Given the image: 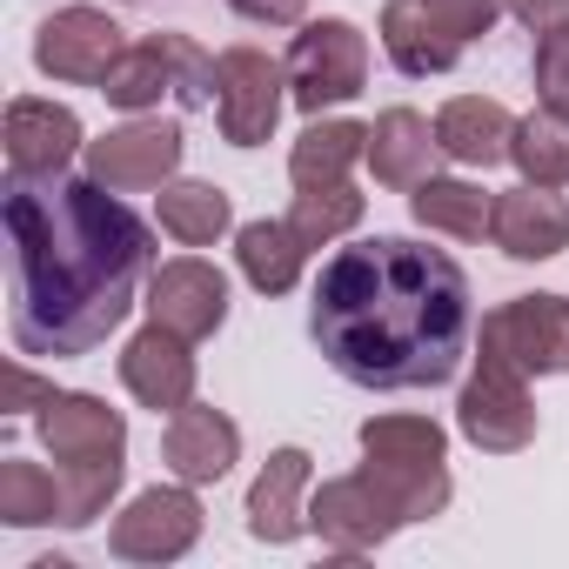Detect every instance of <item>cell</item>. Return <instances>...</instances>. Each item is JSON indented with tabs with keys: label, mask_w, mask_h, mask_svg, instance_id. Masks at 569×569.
Here are the masks:
<instances>
[{
	"label": "cell",
	"mask_w": 569,
	"mask_h": 569,
	"mask_svg": "<svg viewBox=\"0 0 569 569\" xmlns=\"http://www.w3.org/2000/svg\"><path fill=\"white\" fill-rule=\"evenodd\" d=\"M194 542H201V496H194V482L141 489L108 529V549L121 562H181Z\"/></svg>",
	"instance_id": "9c48e42d"
},
{
	"label": "cell",
	"mask_w": 569,
	"mask_h": 569,
	"mask_svg": "<svg viewBox=\"0 0 569 569\" xmlns=\"http://www.w3.org/2000/svg\"><path fill=\"white\" fill-rule=\"evenodd\" d=\"M436 141H442V154L462 161V168H496V161H509V148H516V114H509L502 101L456 94V101L436 114Z\"/></svg>",
	"instance_id": "ffe728a7"
},
{
	"label": "cell",
	"mask_w": 569,
	"mask_h": 569,
	"mask_svg": "<svg viewBox=\"0 0 569 569\" xmlns=\"http://www.w3.org/2000/svg\"><path fill=\"white\" fill-rule=\"evenodd\" d=\"M228 8H234L241 21H254V28H302L309 0H228Z\"/></svg>",
	"instance_id": "1f68e13d"
},
{
	"label": "cell",
	"mask_w": 569,
	"mask_h": 569,
	"mask_svg": "<svg viewBox=\"0 0 569 569\" xmlns=\"http://www.w3.org/2000/svg\"><path fill=\"white\" fill-rule=\"evenodd\" d=\"M48 396H54V389H48L41 376H28L21 362L8 369V416H21V409H48Z\"/></svg>",
	"instance_id": "836d02e7"
},
{
	"label": "cell",
	"mask_w": 569,
	"mask_h": 569,
	"mask_svg": "<svg viewBox=\"0 0 569 569\" xmlns=\"http://www.w3.org/2000/svg\"><path fill=\"white\" fill-rule=\"evenodd\" d=\"M154 274L148 221L94 174H8V336L21 356H94Z\"/></svg>",
	"instance_id": "6da1fadb"
},
{
	"label": "cell",
	"mask_w": 569,
	"mask_h": 569,
	"mask_svg": "<svg viewBox=\"0 0 569 569\" xmlns=\"http://www.w3.org/2000/svg\"><path fill=\"white\" fill-rule=\"evenodd\" d=\"M362 208H369V201H362L349 181L302 188V194H296V208H289V228H296V234L309 241V254H316V248H329L336 234H349V228L362 221Z\"/></svg>",
	"instance_id": "f1b7e54d"
},
{
	"label": "cell",
	"mask_w": 569,
	"mask_h": 569,
	"mask_svg": "<svg viewBox=\"0 0 569 569\" xmlns=\"http://www.w3.org/2000/svg\"><path fill=\"white\" fill-rule=\"evenodd\" d=\"M0 522H14V529H48V522H61V529H68L61 469L21 462V456L0 462Z\"/></svg>",
	"instance_id": "484cf974"
},
{
	"label": "cell",
	"mask_w": 569,
	"mask_h": 569,
	"mask_svg": "<svg viewBox=\"0 0 569 569\" xmlns=\"http://www.w3.org/2000/svg\"><path fill=\"white\" fill-rule=\"evenodd\" d=\"M161 462H168V476L174 482H221L234 462H241V429L221 416V409H201V402H188V409H174L168 416V436H161Z\"/></svg>",
	"instance_id": "ac0fdd59"
},
{
	"label": "cell",
	"mask_w": 569,
	"mask_h": 569,
	"mask_svg": "<svg viewBox=\"0 0 569 569\" xmlns=\"http://www.w3.org/2000/svg\"><path fill=\"white\" fill-rule=\"evenodd\" d=\"M409 214H416V228H429V234L482 241V234H489V214H496V201H489L476 181L429 174V181H416V188H409Z\"/></svg>",
	"instance_id": "d4e9b609"
},
{
	"label": "cell",
	"mask_w": 569,
	"mask_h": 569,
	"mask_svg": "<svg viewBox=\"0 0 569 569\" xmlns=\"http://www.w3.org/2000/svg\"><path fill=\"white\" fill-rule=\"evenodd\" d=\"M382 48L402 74H449L462 61V41L429 14V0H389L382 8Z\"/></svg>",
	"instance_id": "7402d4cb"
},
{
	"label": "cell",
	"mask_w": 569,
	"mask_h": 569,
	"mask_svg": "<svg viewBox=\"0 0 569 569\" xmlns=\"http://www.w3.org/2000/svg\"><path fill=\"white\" fill-rule=\"evenodd\" d=\"M41 442L54 462L68 469H108V462H128V422L121 409H108L101 396H81V389H54L48 409H41Z\"/></svg>",
	"instance_id": "4fadbf2b"
},
{
	"label": "cell",
	"mask_w": 569,
	"mask_h": 569,
	"mask_svg": "<svg viewBox=\"0 0 569 569\" xmlns=\"http://www.w3.org/2000/svg\"><path fill=\"white\" fill-rule=\"evenodd\" d=\"M188 349H194V342L174 336V329H161V322H148L141 336H128V349H121V382H128V396H134L141 409H154V416L188 409V402H194V356H188Z\"/></svg>",
	"instance_id": "2e32d148"
},
{
	"label": "cell",
	"mask_w": 569,
	"mask_h": 569,
	"mask_svg": "<svg viewBox=\"0 0 569 569\" xmlns=\"http://www.w3.org/2000/svg\"><path fill=\"white\" fill-rule=\"evenodd\" d=\"M101 94L128 114L161 108V94H174L181 108L214 101V61L188 41V34H154V41H128V54L108 68Z\"/></svg>",
	"instance_id": "277c9868"
},
{
	"label": "cell",
	"mask_w": 569,
	"mask_h": 569,
	"mask_svg": "<svg viewBox=\"0 0 569 569\" xmlns=\"http://www.w3.org/2000/svg\"><path fill=\"white\" fill-rule=\"evenodd\" d=\"M509 161H516L522 181H536V188H569V114L542 108V114L516 121V148H509Z\"/></svg>",
	"instance_id": "83f0119b"
},
{
	"label": "cell",
	"mask_w": 569,
	"mask_h": 569,
	"mask_svg": "<svg viewBox=\"0 0 569 569\" xmlns=\"http://www.w3.org/2000/svg\"><path fill=\"white\" fill-rule=\"evenodd\" d=\"M289 101V68L268 61L261 48H221L214 54V114L234 148H261Z\"/></svg>",
	"instance_id": "52a82bcc"
},
{
	"label": "cell",
	"mask_w": 569,
	"mask_h": 569,
	"mask_svg": "<svg viewBox=\"0 0 569 569\" xmlns=\"http://www.w3.org/2000/svg\"><path fill=\"white\" fill-rule=\"evenodd\" d=\"M436 154H442L436 121H422L416 108L376 114V128H369V168H376L382 188H416V181H429V174H436Z\"/></svg>",
	"instance_id": "44dd1931"
},
{
	"label": "cell",
	"mask_w": 569,
	"mask_h": 569,
	"mask_svg": "<svg viewBox=\"0 0 569 569\" xmlns=\"http://www.w3.org/2000/svg\"><path fill=\"white\" fill-rule=\"evenodd\" d=\"M509 14H516L529 34H549V28L569 21V0H509Z\"/></svg>",
	"instance_id": "d6a6232c"
},
{
	"label": "cell",
	"mask_w": 569,
	"mask_h": 569,
	"mask_svg": "<svg viewBox=\"0 0 569 569\" xmlns=\"http://www.w3.org/2000/svg\"><path fill=\"white\" fill-rule=\"evenodd\" d=\"M309 449H274L248 482V536L254 542H296L309 529Z\"/></svg>",
	"instance_id": "d6986e66"
},
{
	"label": "cell",
	"mask_w": 569,
	"mask_h": 569,
	"mask_svg": "<svg viewBox=\"0 0 569 569\" xmlns=\"http://www.w3.org/2000/svg\"><path fill=\"white\" fill-rule=\"evenodd\" d=\"M121 54H128V34L101 8H61L34 34V68L48 81H74V88H101Z\"/></svg>",
	"instance_id": "30bf717a"
},
{
	"label": "cell",
	"mask_w": 569,
	"mask_h": 569,
	"mask_svg": "<svg viewBox=\"0 0 569 569\" xmlns=\"http://www.w3.org/2000/svg\"><path fill=\"white\" fill-rule=\"evenodd\" d=\"M234 261L248 274V289L261 296H289L302 281V261H309V241L289 228V221H248L234 234Z\"/></svg>",
	"instance_id": "603a6c76"
},
{
	"label": "cell",
	"mask_w": 569,
	"mask_h": 569,
	"mask_svg": "<svg viewBox=\"0 0 569 569\" xmlns=\"http://www.w3.org/2000/svg\"><path fill=\"white\" fill-rule=\"evenodd\" d=\"M369 161V128L362 121H309L289 148V174L296 188H329L349 181V168Z\"/></svg>",
	"instance_id": "cb8c5ba5"
},
{
	"label": "cell",
	"mask_w": 569,
	"mask_h": 569,
	"mask_svg": "<svg viewBox=\"0 0 569 569\" xmlns=\"http://www.w3.org/2000/svg\"><path fill=\"white\" fill-rule=\"evenodd\" d=\"M181 128L174 121H128L101 141H88V174L114 194H141V188H161L174 168H181Z\"/></svg>",
	"instance_id": "5bb4252c"
},
{
	"label": "cell",
	"mask_w": 569,
	"mask_h": 569,
	"mask_svg": "<svg viewBox=\"0 0 569 569\" xmlns=\"http://www.w3.org/2000/svg\"><path fill=\"white\" fill-rule=\"evenodd\" d=\"M502 8H509V0H429V14H436V21H442L462 48H469L476 34H489Z\"/></svg>",
	"instance_id": "4dcf8cb0"
},
{
	"label": "cell",
	"mask_w": 569,
	"mask_h": 569,
	"mask_svg": "<svg viewBox=\"0 0 569 569\" xmlns=\"http://www.w3.org/2000/svg\"><path fill=\"white\" fill-rule=\"evenodd\" d=\"M456 429L489 449V456H516L536 442V402H529V376L502 369V362H482L469 382H462V402H456Z\"/></svg>",
	"instance_id": "8fae6325"
},
{
	"label": "cell",
	"mask_w": 569,
	"mask_h": 569,
	"mask_svg": "<svg viewBox=\"0 0 569 569\" xmlns=\"http://www.w3.org/2000/svg\"><path fill=\"white\" fill-rule=\"evenodd\" d=\"M148 322L188 336V342H208L221 322H228V274L201 254H181V261H161L148 274Z\"/></svg>",
	"instance_id": "7c38bea8"
},
{
	"label": "cell",
	"mask_w": 569,
	"mask_h": 569,
	"mask_svg": "<svg viewBox=\"0 0 569 569\" xmlns=\"http://www.w3.org/2000/svg\"><path fill=\"white\" fill-rule=\"evenodd\" d=\"M489 234H496V248H502L509 261H556V254L569 248V201H562L556 188L522 181V188L496 194Z\"/></svg>",
	"instance_id": "e0dca14e"
},
{
	"label": "cell",
	"mask_w": 569,
	"mask_h": 569,
	"mask_svg": "<svg viewBox=\"0 0 569 569\" xmlns=\"http://www.w3.org/2000/svg\"><path fill=\"white\" fill-rule=\"evenodd\" d=\"M362 469L396 496L409 522L449 509V436L429 416H369L362 422Z\"/></svg>",
	"instance_id": "3957f363"
},
{
	"label": "cell",
	"mask_w": 569,
	"mask_h": 569,
	"mask_svg": "<svg viewBox=\"0 0 569 569\" xmlns=\"http://www.w3.org/2000/svg\"><path fill=\"white\" fill-rule=\"evenodd\" d=\"M8 174L14 181H34V174H68L74 154H88L81 141V114L61 108V101H34V94H14L8 101Z\"/></svg>",
	"instance_id": "9a60e30c"
},
{
	"label": "cell",
	"mask_w": 569,
	"mask_h": 569,
	"mask_svg": "<svg viewBox=\"0 0 569 569\" xmlns=\"http://www.w3.org/2000/svg\"><path fill=\"white\" fill-rule=\"evenodd\" d=\"M289 101L302 108V114H322V108H342V101H356L362 88H369V34L356 28V21H342V14H329V21H309L302 34H296V48H289Z\"/></svg>",
	"instance_id": "5b68a950"
},
{
	"label": "cell",
	"mask_w": 569,
	"mask_h": 569,
	"mask_svg": "<svg viewBox=\"0 0 569 569\" xmlns=\"http://www.w3.org/2000/svg\"><path fill=\"white\" fill-rule=\"evenodd\" d=\"M228 221H234V208H228V194H221L214 181H168V188H161V228H168L174 241L208 248V241L228 234Z\"/></svg>",
	"instance_id": "4316f807"
},
{
	"label": "cell",
	"mask_w": 569,
	"mask_h": 569,
	"mask_svg": "<svg viewBox=\"0 0 569 569\" xmlns=\"http://www.w3.org/2000/svg\"><path fill=\"white\" fill-rule=\"evenodd\" d=\"M309 529H316L336 556H369V549H382L396 529H409V516L396 509V496H389L369 469H356V476H336V482L316 489Z\"/></svg>",
	"instance_id": "ba28073f"
},
{
	"label": "cell",
	"mask_w": 569,
	"mask_h": 569,
	"mask_svg": "<svg viewBox=\"0 0 569 569\" xmlns=\"http://www.w3.org/2000/svg\"><path fill=\"white\" fill-rule=\"evenodd\" d=\"M476 302L469 274L409 234H369L336 248L316 302L309 336L329 369L356 389H442L469 356Z\"/></svg>",
	"instance_id": "7a4b0ae2"
},
{
	"label": "cell",
	"mask_w": 569,
	"mask_h": 569,
	"mask_svg": "<svg viewBox=\"0 0 569 569\" xmlns=\"http://www.w3.org/2000/svg\"><path fill=\"white\" fill-rule=\"evenodd\" d=\"M482 362L516 376H569V296H516L482 316Z\"/></svg>",
	"instance_id": "8992f818"
},
{
	"label": "cell",
	"mask_w": 569,
	"mask_h": 569,
	"mask_svg": "<svg viewBox=\"0 0 569 569\" xmlns=\"http://www.w3.org/2000/svg\"><path fill=\"white\" fill-rule=\"evenodd\" d=\"M536 94H542V108L569 114V21L536 34Z\"/></svg>",
	"instance_id": "f546056e"
}]
</instances>
